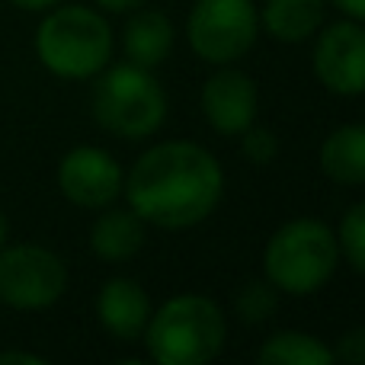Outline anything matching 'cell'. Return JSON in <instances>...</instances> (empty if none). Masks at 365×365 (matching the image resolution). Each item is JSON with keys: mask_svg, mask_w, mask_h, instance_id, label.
<instances>
[{"mask_svg": "<svg viewBox=\"0 0 365 365\" xmlns=\"http://www.w3.org/2000/svg\"><path fill=\"white\" fill-rule=\"evenodd\" d=\"M128 208L145 225L186 231L212 218L225 195V170L195 141H160L132 164L122 186Z\"/></svg>", "mask_w": 365, "mask_h": 365, "instance_id": "6da1fadb", "label": "cell"}, {"mask_svg": "<svg viewBox=\"0 0 365 365\" xmlns=\"http://www.w3.org/2000/svg\"><path fill=\"white\" fill-rule=\"evenodd\" d=\"M141 340L158 365H205L225 349L227 321L218 302L186 292L151 311Z\"/></svg>", "mask_w": 365, "mask_h": 365, "instance_id": "7a4b0ae2", "label": "cell"}, {"mask_svg": "<svg viewBox=\"0 0 365 365\" xmlns=\"http://www.w3.org/2000/svg\"><path fill=\"white\" fill-rule=\"evenodd\" d=\"M36 55L61 81H90L113 58V29L100 10L58 4L36 29Z\"/></svg>", "mask_w": 365, "mask_h": 365, "instance_id": "3957f363", "label": "cell"}, {"mask_svg": "<svg viewBox=\"0 0 365 365\" xmlns=\"http://www.w3.org/2000/svg\"><path fill=\"white\" fill-rule=\"evenodd\" d=\"M340 266L336 231L317 218L285 221L263 247V276L282 295H317Z\"/></svg>", "mask_w": 365, "mask_h": 365, "instance_id": "277c9868", "label": "cell"}, {"mask_svg": "<svg viewBox=\"0 0 365 365\" xmlns=\"http://www.w3.org/2000/svg\"><path fill=\"white\" fill-rule=\"evenodd\" d=\"M90 109L100 128L125 141H145L160 132L167 119V93L154 71L141 64H115L103 68L93 83Z\"/></svg>", "mask_w": 365, "mask_h": 365, "instance_id": "5b68a950", "label": "cell"}, {"mask_svg": "<svg viewBox=\"0 0 365 365\" xmlns=\"http://www.w3.org/2000/svg\"><path fill=\"white\" fill-rule=\"evenodd\" d=\"M259 36V10L253 0H195L186 19L189 48L205 64H234Z\"/></svg>", "mask_w": 365, "mask_h": 365, "instance_id": "8992f818", "label": "cell"}, {"mask_svg": "<svg viewBox=\"0 0 365 365\" xmlns=\"http://www.w3.org/2000/svg\"><path fill=\"white\" fill-rule=\"evenodd\" d=\"M68 292V266L38 244L0 247V304L13 311H45Z\"/></svg>", "mask_w": 365, "mask_h": 365, "instance_id": "52a82bcc", "label": "cell"}, {"mask_svg": "<svg viewBox=\"0 0 365 365\" xmlns=\"http://www.w3.org/2000/svg\"><path fill=\"white\" fill-rule=\"evenodd\" d=\"M311 68L321 87L334 96L365 93V23L340 19L317 36Z\"/></svg>", "mask_w": 365, "mask_h": 365, "instance_id": "ba28073f", "label": "cell"}, {"mask_svg": "<svg viewBox=\"0 0 365 365\" xmlns=\"http://www.w3.org/2000/svg\"><path fill=\"white\" fill-rule=\"evenodd\" d=\"M122 186H125V173H122L119 160L103 148L81 145L71 148L58 160V189L77 208L100 212L106 205H115Z\"/></svg>", "mask_w": 365, "mask_h": 365, "instance_id": "9c48e42d", "label": "cell"}, {"mask_svg": "<svg viewBox=\"0 0 365 365\" xmlns=\"http://www.w3.org/2000/svg\"><path fill=\"white\" fill-rule=\"evenodd\" d=\"M199 106L205 122L218 135H240L257 122L259 90L247 71L234 64H221L205 83H202Z\"/></svg>", "mask_w": 365, "mask_h": 365, "instance_id": "30bf717a", "label": "cell"}, {"mask_svg": "<svg viewBox=\"0 0 365 365\" xmlns=\"http://www.w3.org/2000/svg\"><path fill=\"white\" fill-rule=\"evenodd\" d=\"M96 317H100V327L113 340L122 343L141 340L148 317H151V298L128 276L106 279L100 295H96Z\"/></svg>", "mask_w": 365, "mask_h": 365, "instance_id": "8fae6325", "label": "cell"}, {"mask_svg": "<svg viewBox=\"0 0 365 365\" xmlns=\"http://www.w3.org/2000/svg\"><path fill=\"white\" fill-rule=\"evenodd\" d=\"M173 38H177V29H173L167 13L138 6V10H132L125 29H122V48L132 64L154 71L173 51Z\"/></svg>", "mask_w": 365, "mask_h": 365, "instance_id": "7c38bea8", "label": "cell"}, {"mask_svg": "<svg viewBox=\"0 0 365 365\" xmlns=\"http://www.w3.org/2000/svg\"><path fill=\"white\" fill-rule=\"evenodd\" d=\"M145 221L132 208H100V218L90 227V250L103 263H125L145 247Z\"/></svg>", "mask_w": 365, "mask_h": 365, "instance_id": "4fadbf2b", "label": "cell"}, {"mask_svg": "<svg viewBox=\"0 0 365 365\" xmlns=\"http://www.w3.org/2000/svg\"><path fill=\"white\" fill-rule=\"evenodd\" d=\"M259 26L269 32L276 42L298 45L317 36V29L327 19V0H263Z\"/></svg>", "mask_w": 365, "mask_h": 365, "instance_id": "5bb4252c", "label": "cell"}, {"mask_svg": "<svg viewBox=\"0 0 365 365\" xmlns=\"http://www.w3.org/2000/svg\"><path fill=\"white\" fill-rule=\"evenodd\" d=\"M321 170L340 186H365V125L349 122L321 141Z\"/></svg>", "mask_w": 365, "mask_h": 365, "instance_id": "9a60e30c", "label": "cell"}, {"mask_svg": "<svg viewBox=\"0 0 365 365\" xmlns=\"http://www.w3.org/2000/svg\"><path fill=\"white\" fill-rule=\"evenodd\" d=\"M259 365H334V349L304 330H279L257 349Z\"/></svg>", "mask_w": 365, "mask_h": 365, "instance_id": "2e32d148", "label": "cell"}, {"mask_svg": "<svg viewBox=\"0 0 365 365\" xmlns=\"http://www.w3.org/2000/svg\"><path fill=\"white\" fill-rule=\"evenodd\" d=\"M279 308V289L272 282H250L237 292L234 298V314L240 317L244 324L257 327V324H266Z\"/></svg>", "mask_w": 365, "mask_h": 365, "instance_id": "e0dca14e", "label": "cell"}, {"mask_svg": "<svg viewBox=\"0 0 365 365\" xmlns=\"http://www.w3.org/2000/svg\"><path fill=\"white\" fill-rule=\"evenodd\" d=\"M336 244H340V257H346V263L353 266L359 276H365V199L356 202L340 218Z\"/></svg>", "mask_w": 365, "mask_h": 365, "instance_id": "ac0fdd59", "label": "cell"}, {"mask_svg": "<svg viewBox=\"0 0 365 365\" xmlns=\"http://www.w3.org/2000/svg\"><path fill=\"white\" fill-rule=\"evenodd\" d=\"M240 151H244V158L250 160L253 167H266L279 158V138H276V132L259 128L257 122H253L250 128L240 132Z\"/></svg>", "mask_w": 365, "mask_h": 365, "instance_id": "d6986e66", "label": "cell"}, {"mask_svg": "<svg viewBox=\"0 0 365 365\" xmlns=\"http://www.w3.org/2000/svg\"><path fill=\"white\" fill-rule=\"evenodd\" d=\"M330 349H334V359L336 362L365 365V327H349Z\"/></svg>", "mask_w": 365, "mask_h": 365, "instance_id": "ffe728a7", "label": "cell"}, {"mask_svg": "<svg viewBox=\"0 0 365 365\" xmlns=\"http://www.w3.org/2000/svg\"><path fill=\"white\" fill-rule=\"evenodd\" d=\"M0 365H48V359L26 349H0Z\"/></svg>", "mask_w": 365, "mask_h": 365, "instance_id": "44dd1931", "label": "cell"}, {"mask_svg": "<svg viewBox=\"0 0 365 365\" xmlns=\"http://www.w3.org/2000/svg\"><path fill=\"white\" fill-rule=\"evenodd\" d=\"M330 4H334L336 10L343 13V16L359 19V23H365V0H330Z\"/></svg>", "mask_w": 365, "mask_h": 365, "instance_id": "7402d4cb", "label": "cell"}, {"mask_svg": "<svg viewBox=\"0 0 365 365\" xmlns=\"http://www.w3.org/2000/svg\"><path fill=\"white\" fill-rule=\"evenodd\" d=\"M145 4L148 0H96V6H103L106 13H132Z\"/></svg>", "mask_w": 365, "mask_h": 365, "instance_id": "603a6c76", "label": "cell"}, {"mask_svg": "<svg viewBox=\"0 0 365 365\" xmlns=\"http://www.w3.org/2000/svg\"><path fill=\"white\" fill-rule=\"evenodd\" d=\"M13 6H19V10H29V13H38V10H51V6L64 4V0H10Z\"/></svg>", "mask_w": 365, "mask_h": 365, "instance_id": "cb8c5ba5", "label": "cell"}, {"mask_svg": "<svg viewBox=\"0 0 365 365\" xmlns=\"http://www.w3.org/2000/svg\"><path fill=\"white\" fill-rule=\"evenodd\" d=\"M6 237H10V221H6L4 208H0V247L6 244Z\"/></svg>", "mask_w": 365, "mask_h": 365, "instance_id": "d4e9b609", "label": "cell"}]
</instances>
